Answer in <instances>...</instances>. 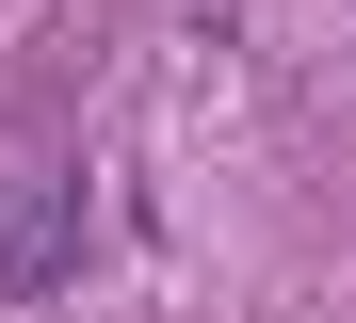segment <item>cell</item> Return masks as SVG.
I'll use <instances>...</instances> for the list:
<instances>
[{
    "instance_id": "6da1fadb",
    "label": "cell",
    "mask_w": 356,
    "mask_h": 323,
    "mask_svg": "<svg viewBox=\"0 0 356 323\" xmlns=\"http://www.w3.org/2000/svg\"><path fill=\"white\" fill-rule=\"evenodd\" d=\"M65 275V162L0 146V291H49Z\"/></svg>"
}]
</instances>
